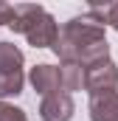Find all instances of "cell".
Wrapping results in <instances>:
<instances>
[{
  "label": "cell",
  "mask_w": 118,
  "mask_h": 121,
  "mask_svg": "<svg viewBox=\"0 0 118 121\" xmlns=\"http://www.w3.org/2000/svg\"><path fill=\"white\" fill-rule=\"evenodd\" d=\"M39 118L42 121H70L73 118V99H70V93H56V96L42 99Z\"/></svg>",
  "instance_id": "5"
},
{
  "label": "cell",
  "mask_w": 118,
  "mask_h": 121,
  "mask_svg": "<svg viewBox=\"0 0 118 121\" xmlns=\"http://www.w3.org/2000/svg\"><path fill=\"white\" fill-rule=\"evenodd\" d=\"M28 79H31V85H34V90L39 93L42 99L56 96V93H65L62 68H54V65H37V68H31Z\"/></svg>",
  "instance_id": "4"
},
{
  "label": "cell",
  "mask_w": 118,
  "mask_h": 121,
  "mask_svg": "<svg viewBox=\"0 0 118 121\" xmlns=\"http://www.w3.org/2000/svg\"><path fill=\"white\" fill-rule=\"evenodd\" d=\"M0 121H28V118H25V113H23L20 107L0 101Z\"/></svg>",
  "instance_id": "10"
},
{
  "label": "cell",
  "mask_w": 118,
  "mask_h": 121,
  "mask_svg": "<svg viewBox=\"0 0 118 121\" xmlns=\"http://www.w3.org/2000/svg\"><path fill=\"white\" fill-rule=\"evenodd\" d=\"M23 70V51L11 42H0V73Z\"/></svg>",
  "instance_id": "7"
},
{
  "label": "cell",
  "mask_w": 118,
  "mask_h": 121,
  "mask_svg": "<svg viewBox=\"0 0 118 121\" xmlns=\"http://www.w3.org/2000/svg\"><path fill=\"white\" fill-rule=\"evenodd\" d=\"M62 82H65V93L82 90L84 87V68L82 65H73V62H62Z\"/></svg>",
  "instance_id": "8"
},
{
  "label": "cell",
  "mask_w": 118,
  "mask_h": 121,
  "mask_svg": "<svg viewBox=\"0 0 118 121\" xmlns=\"http://www.w3.org/2000/svg\"><path fill=\"white\" fill-rule=\"evenodd\" d=\"M23 70H11V73H0V99H8V96H20L23 93Z\"/></svg>",
  "instance_id": "9"
},
{
  "label": "cell",
  "mask_w": 118,
  "mask_h": 121,
  "mask_svg": "<svg viewBox=\"0 0 118 121\" xmlns=\"http://www.w3.org/2000/svg\"><path fill=\"white\" fill-rule=\"evenodd\" d=\"M107 26H113L118 31V3H110V11H107Z\"/></svg>",
  "instance_id": "12"
},
{
  "label": "cell",
  "mask_w": 118,
  "mask_h": 121,
  "mask_svg": "<svg viewBox=\"0 0 118 121\" xmlns=\"http://www.w3.org/2000/svg\"><path fill=\"white\" fill-rule=\"evenodd\" d=\"M14 20H17V6H11V3H3V0H0V23L11 28V23H14Z\"/></svg>",
  "instance_id": "11"
},
{
  "label": "cell",
  "mask_w": 118,
  "mask_h": 121,
  "mask_svg": "<svg viewBox=\"0 0 118 121\" xmlns=\"http://www.w3.org/2000/svg\"><path fill=\"white\" fill-rule=\"evenodd\" d=\"M90 121H118V93L90 96Z\"/></svg>",
  "instance_id": "6"
},
{
  "label": "cell",
  "mask_w": 118,
  "mask_h": 121,
  "mask_svg": "<svg viewBox=\"0 0 118 121\" xmlns=\"http://www.w3.org/2000/svg\"><path fill=\"white\" fill-rule=\"evenodd\" d=\"M54 54L62 62H73L87 68L93 62L110 59V45L104 37V23L93 20L90 14L73 17L59 28V39L54 45Z\"/></svg>",
  "instance_id": "1"
},
{
  "label": "cell",
  "mask_w": 118,
  "mask_h": 121,
  "mask_svg": "<svg viewBox=\"0 0 118 121\" xmlns=\"http://www.w3.org/2000/svg\"><path fill=\"white\" fill-rule=\"evenodd\" d=\"M11 31L23 34L34 48H54L59 39V26L56 20L34 3H23L17 6V20L11 23Z\"/></svg>",
  "instance_id": "2"
},
{
  "label": "cell",
  "mask_w": 118,
  "mask_h": 121,
  "mask_svg": "<svg viewBox=\"0 0 118 121\" xmlns=\"http://www.w3.org/2000/svg\"><path fill=\"white\" fill-rule=\"evenodd\" d=\"M115 87H118V68L113 59H101L84 68V90H90V96L115 93Z\"/></svg>",
  "instance_id": "3"
}]
</instances>
